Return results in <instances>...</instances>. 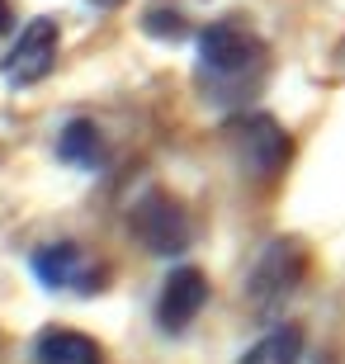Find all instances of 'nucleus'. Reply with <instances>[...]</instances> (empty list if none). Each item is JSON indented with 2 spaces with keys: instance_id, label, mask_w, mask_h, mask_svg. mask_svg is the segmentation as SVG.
I'll return each mask as SVG.
<instances>
[{
  "instance_id": "2",
  "label": "nucleus",
  "mask_w": 345,
  "mask_h": 364,
  "mask_svg": "<svg viewBox=\"0 0 345 364\" xmlns=\"http://www.w3.org/2000/svg\"><path fill=\"white\" fill-rule=\"evenodd\" d=\"M232 161L251 180H279L293 161V137L279 128L270 114H241L223 128Z\"/></svg>"
},
{
  "instance_id": "8",
  "label": "nucleus",
  "mask_w": 345,
  "mask_h": 364,
  "mask_svg": "<svg viewBox=\"0 0 345 364\" xmlns=\"http://www.w3.org/2000/svg\"><path fill=\"white\" fill-rule=\"evenodd\" d=\"M33 360L38 364H105V350H100V341L85 336V331L48 326V331L33 341Z\"/></svg>"
},
{
  "instance_id": "6",
  "label": "nucleus",
  "mask_w": 345,
  "mask_h": 364,
  "mask_svg": "<svg viewBox=\"0 0 345 364\" xmlns=\"http://www.w3.org/2000/svg\"><path fill=\"white\" fill-rule=\"evenodd\" d=\"M57 43H62V28H57V19H28L24 24V33L14 38V48L5 57H0V76L10 85H38V81H48L53 76V67H57Z\"/></svg>"
},
{
  "instance_id": "13",
  "label": "nucleus",
  "mask_w": 345,
  "mask_h": 364,
  "mask_svg": "<svg viewBox=\"0 0 345 364\" xmlns=\"http://www.w3.org/2000/svg\"><path fill=\"white\" fill-rule=\"evenodd\" d=\"M85 5H95V10H119L123 0H85Z\"/></svg>"
},
{
  "instance_id": "1",
  "label": "nucleus",
  "mask_w": 345,
  "mask_h": 364,
  "mask_svg": "<svg viewBox=\"0 0 345 364\" xmlns=\"http://www.w3.org/2000/svg\"><path fill=\"white\" fill-rule=\"evenodd\" d=\"M265 71V43L241 19H218L199 33V76L218 85H246Z\"/></svg>"
},
{
  "instance_id": "9",
  "label": "nucleus",
  "mask_w": 345,
  "mask_h": 364,
  "mask_svg": "<svg viewBox=\"0 0 345 364\" xmlns=\"http://www.w3.org/2000/svg\"><path fill=\"white\" fill-rule=\"evenodd\" d=\"M57 156L76 171H100L105 166V133L95 119H67L57 133Z\"/></svg>"
},
{
  "instance_id": "10",
  "label": "nucleus",
  "mask_w": 345,
  "mask_h": 364,
  "mask_svg": "<svg viewBox=\"0 0 345 364\" xmlns=\"http://www.w3.org/2000/svg\"><path fill=\"white\" fill-rule=\"evenodd\" d=\"M303 346H307L303 326H298V322H284V326H275L270 336L255 341V346L241 355L237 364H298V360H303Z\"/></svg>"
},
{
  "instance_id": "7",
  "label": "nucleus",
  "mask_w": 345,
  "mask_h": 364,
  "mask_svg": "<svg viewBox=\"0 0 345 364\" xmlns=\"http://www.w3.org/2000/svg\"><path fill=\"white\" fill-rule=\"evenodd\" d=\"M203 303H208V274L194 270V265H180V270H171L166 284H161L156 326L166 331V336H180V331L203 312Z\"/></svg>"
},
{
  "instance_id": "5",
  "label": "nucleus",
  "mask_w": 345,
  "mask_h": 364,
  "mask_svg": "<svg viewBox=\"0 0 345 364\" xmlns=\"http://www.w3.org/2000/svg\"><path fill=\"white\" fill-rule=\"evenodd\" d=\"M28 270L38 274L43 289H67V294H100L109 284V265L90 256L80 242H48L28 256Z\"/></svg>"
},
{
  "instance_id": "4",
  "label": "nucleus",
  "mask_w": 345,
  "mask_h": 364,
  "mask_svg": "<svg viewBox=\"0 0 345 364\" xmlns=\"http://www.w3.org/2000/svg\"><path fill=\"white\" fill-rule=\"evenodd\" d=\"M307 270V246L298 237H275V242L255 256L251 274H246V303L260 312H275L284 298L298 289Z\"/></svg>"
},
{
  "instance_id": "12",
  "label": "nucleus",
  "mask_w": 345,
  "mask_h": 364,
  "mask_svg": "<svg viewBox=\"0 0 345 364\" xmlns=\"http://www.w3.org/2000/svg\"><path fill=\"white\" fill-rule=\"evenodd\" d=\"M14 24V10H10V0H0V33H10Z\"/></svg>"
},
{
  "instance_id": "11",
  "label": "nucleus",
  "mask_w": 345,
  "mask_h": 364,
  "mask_svg": "<svg viewBox=\"0 0 345 364\" xmlns=\"http://www.w3.org/2000/svg\"><path fill=\"white\" fill-rule=\"evenodd\" d=\"M142 33H147V38H161V43H180L189 33V24H185V14H180V10H161V5H156V10L142 14Z\"/></svg>"
},
{
  "instance_id": "3",
  "label": "nucleus",
  "mask_w": 345,
  "mask_h": 364,
  "mask_svg": "<svg viewBox=\"0 0 345 364\" xmlns=\"http://www.w3.org/2000/svg\"><path fill=\"white\" fill-rule=\"evenodd\" d=\"M128 228H133V237L152 256H180L194 242V218H189V208L175 194H166V189H147L142 199L133 203V213H128Z\"/></svg>"
}]
</instances>
